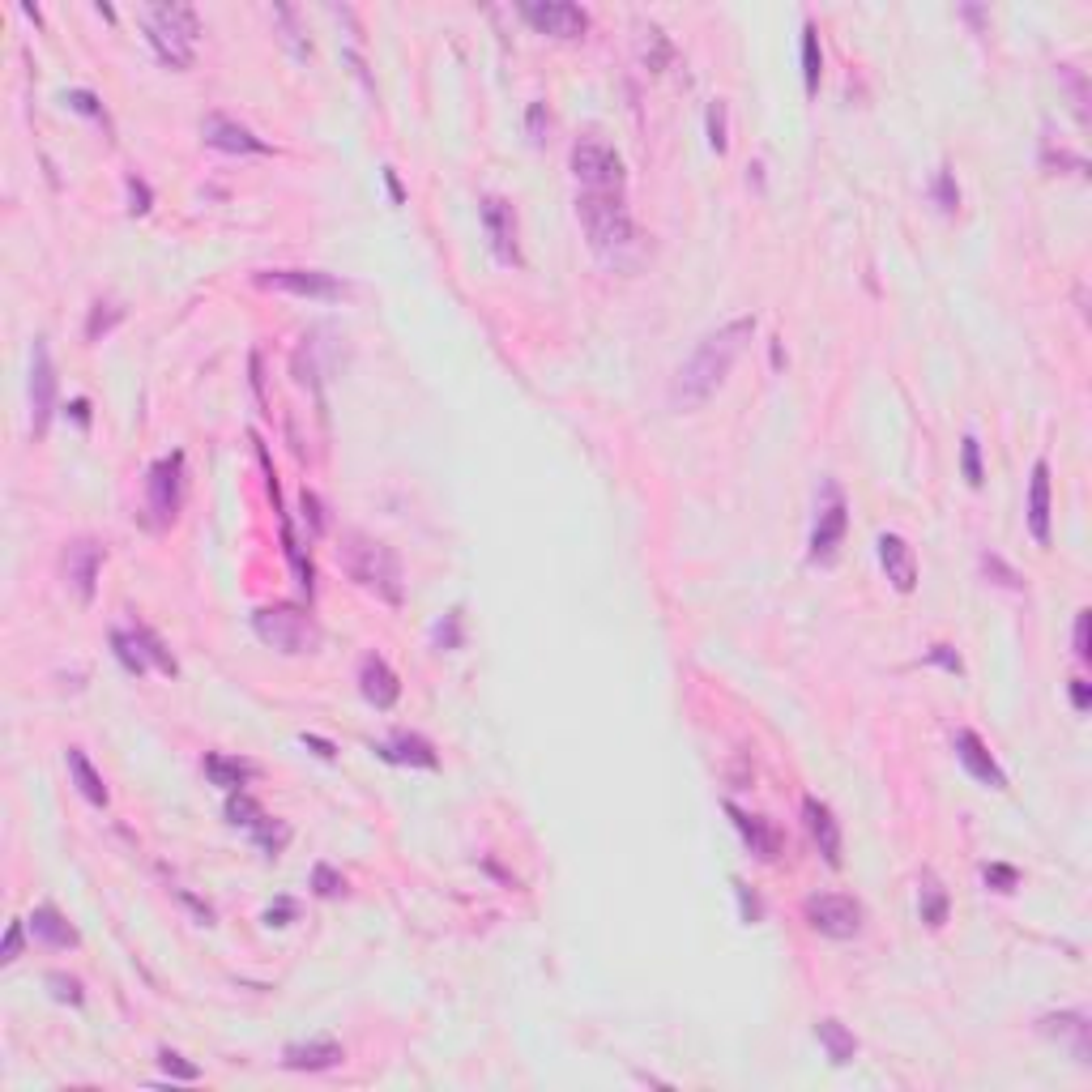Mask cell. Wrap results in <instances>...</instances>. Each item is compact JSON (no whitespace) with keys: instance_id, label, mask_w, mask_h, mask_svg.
Wrapping results in <instances>:
<instances>
[{"instance_id":"33","label":"cell","mask_w":1092,"mask_h":1092,"mask_svg":"<svg viewBox=\"0 0 1092 1092\" xmlns=\"http://www.w3.org/2000/svg\"><path fill=\"white\" fill-rule=\"evenodd\" d=\"M226 819H231L235 828H247V832H253L257 823L265 819V811H261V802L247 794V790H235V794H226Z\"/></svg>"},{"instance_id":"41","label":"cell","mask_w":1092,"mask_h":1092,"mask_svg":"<svg viewBox=\"0 0 1092 1092\" xmlns=\"http://www.w3.org/2000/svg\"><path fill=\"white\" fill-rule=\"evenodd\" d=\"M47 986H52V999H56V1003L82 1007V999H86L82 982H78V977H69V973H47Z\"/></svg>"},{"instance_id":"57","label":"cell","mask_w":1092,"mask_h":1092,"mask_svg":"<svg viewBox=\"0 0 1092 1092\" xmlns=\"http://www.w3.org/2000/svg\"><path fill=\"white\" fill-rule=\"evenodd\" d=\"M176 896H180V900H184V905H188V909H193V913L201 917V922H205V926H209V922H214V909H209V905H201V900H197V896H188L184 888H176Z\"/></svg>"},{"instance_id":"23","label":"cell","mask_w":1092,"mask_h":1092,"mask_svg":"<svg viewBox=\"0 0 1092 1092\" xmlns=\"http://www.w3.org/2000/svg\"><path fill=\"white\" fill-rule=\"evenodd\" d=\"M1028 533L1037 547H1050V462H1032L1028 478Z\"/></svg>"},{"instance_id":"39","label":"cell","mask_w":1092,"mask_h":1092,"mask_svg":"<svg viewBox=\"0 0 1092 1092\" xmlns=\"http://www.w3.org/2000/svg\"><path fill=\"white\" fill-rule=\"evenodd\" d=\"M982 572H986V577H990L994 585H1003V589H1024L1020 572H1015L1011 564H1003V560H999V555H994V551H986V555H982Z\"/></svg>"},{"instance_id":"11","label":"cell","mask_w":1092,"mask_h":1092,"mask_svg":"<svg viewBox=\"0 0 1092 1092\" xmlns=\"http://www.w3.org/2000/svg\"><path fill=\"white\" fill-rule=\"evenodd\" d=\"M521 17L538 34H551V39H581L589 30V13L572 5V0H525Z\"/></svg>"},{"instance_id":"54","label":"cell","mask_w":1092,"mask_h":1092,"mask_svg":"<svg viewBox=\"0 0 1092 1092\" xmlns=\"http://www.w3.org/2000/svg\"><path fill=\"white\" fill-rule=\"evenodd\" d=\"M1071 704H1076V713H1088V704H1092V683L1088 679H1071Z\"/></svg>"},{"instance_id":"52","label":"cell","mask_w":1092,"mask_h":1092,"mask_svg":"<svg viewBox=\"0 0 1092 1092\" xmlns=\"http://www.w3.org/2000/svg\"><path fill=\"white\" fill-rule=\"evenodd\" d=\"M1088 623H1092V610H1076V658L1088 662L1092 649H1088Z\"/></svg>"},{"instance_id":"46","label":"cell","mask_w":1092,"mask_h":1092,"mask_svg":"<svg viewBox=\"0 0 1092 1092\" xmlns=\"http://www.w3.org/2000/svg\"><path fill=\"white\" fill-rule=\"evenodd\" d=\"M274 17H278V22L286 26V34H282V39L291 43V52L299 56V61H308V56H312V43H303V39H299V30H295V9L278 5V9H274Z\"/></svg>"},{"instance_id":"27","label":"cell","mask_w":1092,"mask_h":1092,"mask_svg":"<svg viewBox=\"0 0 1092 1092\" xmlns=\"http://www.w3.org/2000/svg\"><path fill=\"white\" fill-rule=\"evenodd\" d=\"M1088 1015L1084 1011H1059V1015H1041V1032L1046 1037H1071V1046H1076V1059L1088 1067Z\"/></svg>"},{"instance_id":"1","label":"cell","mask_w":1092,"mask_h":1092,"mask_svg":"<svg viewBox=\"0 0 1092 1092\" xmlns=\"http://www.w3.org/2000/svg\"><path fill=\"white\" fill-rule=\"evenodd\" d=\"M752 333H756V316H738L730 324H721V329L704 333L696 341V351L679 363L675 380H670V406L675 410H700L704 401L725 385V376H730L738 355L747 351Z\"/></svg>"},{"instance_id":"28","label":"cell","mask_w":1092,"mask_h":1092,"mask_svg":"<svg viewBox=\"0 0 1092 1092\" xmlns=\"http://www.w3.org/2000/svg\"><path fill=\"white\" fill-rule=\"evenodd\" d=\"M815 1041L823 1046V1054H828L832 1067L854 1063V1054H858V1037L840 1020H832V1015H823V1020L815 1024Z\"/></svg>"},{"instance_id":"2","label":"cell","mask_w":1092,"mask_h":1092,"mask_svg":"<svg viewBox=\"0 0 1092 1092\" xmlns=\"http://www.w3.org/2000/svg\"><path fill=\"white\" fill-rule=\"evenodd\" d=\"M337 560H341L346 577H351L359 589L376 593V598H380V602H389V606H401L406 581H401V564H397L393 547H385V542L368 538V533L351 529L346 538H341V547H337Z\"/></svg>"},{"instance_id":"51","label":"cell","mask_w":1092,"mask_h":1092,"mask_svg":"<svg viewBox=\"0 0 1092 1092\" xmlns=\"http://www.w3.org/2000/svg\"><path fill=\"white\" fill-rule=\"evenodd\" d=\"M22 922H9V930H5V944H0V965H13L17 956H22Z\"/></svg>"},{"instance_id":"60","label":"cell","mask_w":1092,"mask_h":1092,"mask_svg":"<svg viewBox=\"0 0 1092 1092\" xmlns=\"http://www.w3.org/2000/svg\"><path fill=\"white\" fill-rule=\"evenodd\" d=\"M769 355H773V368H781V341L773 337V346H769Z\"/></svg>"},{"instance_id":"6","label":"cell","mask_w":1092,"mask_h":1092,"mask_svg":"<svg viewBox=\"0 0 1092 1092\" xmlns=\"http://www.w3.org/2000/svg\"><path fill=\"white\" fill-rule=\"evenodd\" d=\"M572 176H577L581 193H623L627 188V167L619 159L615 145H606L598 132H585V137L572 145Z\"/></svg>"},{"instance_id":"15","label":"cell","mask_w":1092,"mask_h":1092,"mask_svg":"<svg viewBox=\"0 0 1092 1092\" xmlns=\"http://www.w3.org/2000/svg\"><path fill=\"white\" fill-rule=\"evenodd\" d=\"M201 137H205V145L222 150V155H274V145L265 141V137H257L253 128L231 120V116H218V111H214V116H205Z\"/></svg>"},{"instance_id":"38","label":"cell","mask_w":1092,"mask_h":1092,"mask_svg":"<svg viewBox=\"0 0 1092 1092\" xmlns=\"http://www.w3.org/2000/svg\"><path fill=\"white\" fill-rule=\"evenodd\" d=\"M982 879H986L990 892H1015V888H1020V871L1007 867V862H986Z\"/></svg>"},{"instance_id":"25","label":"cell","mask_w":1092,"mask_h":1092,"mask_svg":"<svg viewBox=\"0 0 1092 1092\" xmlns=\"http://www.w3.org/2000/svg\"><path fill=\"white\" fill-rule=\"evenodd\" d=\"M201 769H205V777L214 781V785H222L226 794L243 790V785H247V781H253V777L261 773L253 760H239V756H218V752H205Z\"/></svg>"},{"instance_id":"59","label":"cell","mask_w":1092,"mask_h":1092,"mask_svg":"<svg viewBox=\"0 0 1092 1092\" xmlns=\"http://www.w3.org/2000/svg\"><path fill=\"white\" fill-rule=\"evenodd\" d=\"M385 184H389V197H393V205L406 201V193H401V180H397V171H393V167H385Z\"/></svg>"},{"instance_id":"7","label":"cell","mask_w":1092,"mask_h":1092,"mask_svg":"<svg viewBox=\"0 0 1092 1092\" xmlns=\"http://www.w3.org/2000/svg\"><path fill=\"white\" fill-rule=\"evenodd\" d=\"M850 529V508H846V495L832 478L819 483V495H815V521H811V542H807V560L811 564H832L836 560V547L846 538Z\"/></svg>"},{"instance_id":"55","label":"cell","mask_w":1092,"mask_h":1092,"mask_svg":"<svg viewBox=\"0 0 1092 1092\" xmlns=\"http://www.w3.org/2000/svg\"><path fill=\"white\" fill-rule=\"evenodd\" d=\"M65 414H69V418H73V423H78L82 431L90 427V401H86V397H73L69 406H65Z\"/></svg>"},{"instance_id":"17","label":"cell","mask_w":1092,"mask_h":1092,"mask_svg":"<svg viewBox=\"0 0 1092 1092\" xmlns=\"http://www.w3.org/2000/svg\"><path fill=\"white\" fill-rule=\"evenodd\" d=\"M359 692H363V700H368L372 708L385 713V708H393L401 700V679H397V670L380 658V654H368V658L359 662Z\"/></svg>"},{"instance_id":"8","label":"cell","mask_w":1092,"mask_h":1092,"mask_svg":"<svg viewBox=\"0 0 1092 1092\" xmlns=\"http://www.w3.org/2000/svg\"><path fill=\"white\" fill-rule=\"evenodd\" d=\"M184 504V453L159 457L145 474V508H150V525L167 529L180 516Z\"/></svg>"},{"instance_id":"3","label":"cell","mask_w":1092,"mask_h":1092,"mask_svg":"<svg viewBox=\"0 0 1092 1092\" xmlns=\"http://www.w3.org/2000/svg\"><path fill=\"white\" fill-rule=\"evenodd\" d=\"M577 218L585 226L589 247L602 261H615L636 243V226H631V209H627L623 193H581Z\"/></svg>"},{"instance_id":"19","label":"cell","mask_w":1092,"mask_h":1092,"mask_svg":"<svg viewBox=\"0 0 1092 1092\" xmlns=\"http://www.w3.org/2000/svg\"><path fill=\"white\" fill-rule=\"evenodd\" d=\"M372 752L380 760H389V764H401V769H439L435 747L423 734H414V730H393L389 738H380Z\"/></svg>"},{"instance_id":"50","label":"cell","mask_w":1092,"mask_h":1092,"mask_svg":"<svg viewBox=\"0 0 1092 1092\" xmlns=\"http://www.w3.org/2000/svg\"><path fill=\"white\" fill-rule=\"evenodd\" d=\"M734 896H738V913H742V922H760V917H764V905H760V896L742 884V879H734Z\"/></svg>"},{"instance_id":"13","label":"cell","mask_w":1092,"mask_h":1092,"mask_svg":"<svg viewBox=\"0 0 1092 1092\" xmlns=\"http://www.w3.org/2000/svg\"><path fill=\"white\" fill-rule=\"evenodd\" d=\"M478 214H483V226H487V239H491L495 261H500V265H521V243H516V209L504 197H483Z\"/></svg>"},{"instance_id":"36","label":"cell","mask_w":1092,"mask_h":1092,"mask_svg":"<svg viewBox=\"0 0 1092 1092\" xmlns=\"http://www.w3.org/2000/svg\"><path fill=\"white\" fill-rule=\"evenodd\" d=\"M961 474H965V483H969V487H982V483H986L982 444H977V435H965V439H961Z\"/></svg>"},{"instance_id":"4","label":"cell","mask_w":1092,"mask_h":1092,"mask_svg":"<svg viewBox=\"0 0 1092 1092\" xmlns=\"http://www.w3.org/2000/svg\"><path fill=\"white\" fill-rule=\"evenodd\" d=\"M141 30L150 47L159 52V61L171 69H188L193 65V52L201 39V17L193 5H145L141 9Z\"/></svg>"},{"instance_id":"21","label":"cell","mask_w":1092,"mask_h":1092,"mask_svg":"<svg viewBox=\"0 0 1092 1092\" xmlns=\"http://www.w3.org/2000/svg\"><path fill=\"white\" fill-rule=\"evenodd\" d=\"M879 564H884L888 581L896 593H913L917 589V560H913V547L900 538V533H879Z\"/></svg>"},{"instance_id":"56","label":"cell","mask_w":1092,"mask_h":1092,"mask_svg":"<svg viewBox=\"0 0 1092 1092\" xmlns=\"http://www.w3.org/2000/svg\"><path fill=\"white\" fill-rule=\"evenodd\" d=\"M303 512L312 516V533H324V512H320L316 491H303Z\"/></svg>"},{"instance_id":"5","label":"cell","mask_w":1092,"mask_h":1092,"mask_svg":"<svg viewBox=\"0 0 1092 1092\" xmlns=\"http://www.w3.org/2000/svg\"><path fill=\"white\" fill-rule=\"evenodd\" d=\"M253 627H257V636L265 644H274L278 654H312V649L320 644V627L316 619L308 615L303 606L295 602H274V606H261L257 615H253Z\"/></svg>"},{"instance_id":"47","label":"cell","mask_w":1092,"mask_h":1092,"mask_svg":"<svg viewBox=\"0 0 1092 1092\" xmlns=\"http://www.w3.org/2000/svg\"><path fill=\"white\" fill-rule=\"evenodd\" d=\"M65 103H69L73 111H82V116H90V120H103V124H107V111H103V103L94 99L90 90H69V94H65Z\"/></svg>"},{"instance_id":"26","label":"cell","mask_w":1092,"mask_h":1092,"mask_svg":"<svg viewBox=\"0 0 1092 1092\" xmlns=\"http://www.w3.org/2000/svg\"><path fill=\"white\" fill-rule=\"evenodd\" d=\"M65 764H69V777H73V785H78V794L86 798V802H94V807H107V785H103V777H99V769H94L90 764V756L82 752V747H69L65 752Z\"/></svg>"},{"instance_id":"29","label":"cell","mask_w":1092,"mask_h":1092,"mask_svg":"<svg viewBox=\"0 0 1092 1092\" xmlns=\"http://www.w3.org/2000/svg\"><path fill=\"white\" fill-rule=\"evenodd\" d=\"M111 654H116V662L128 670V675H137V679L145 675L150 666H155V662H150V649H145L137 627H116V631H111Z\"/></svg>"},{"instance_id":"9","label":"cell","mask_w":1092,"mask_h":1092,"mask_svg":"<svg viewBox=\"0 0 1092 1092\" xmlns=\"http://www.w3.org/2000/svg\"><path fill=\"white\" fill-rule=\"evenodd\" d=\"M802 917H807V926L819 930L823 938H858L862 934V922H867V913H862V905L854 896L846 892H815L802 900Z\"/></svg>"},{"instance_id":"42","label":"cell","mask_w":1092,"mask_h":1092,"mask_svg":"<svg viewBox=\"0 0 1092 1092\" xmlns=\"http://www.w3.org/2000/svg\"><path fill=\"white\" fill-rule=\"evenodd\" d=\"M704 124H708V145L717 150V155H725V145H730V137H725V103L713 99L704 111Z\"/></svg>"},{"instance_id":"58","label":"cell","mask_w":1092,"mask_h":1092,"mask_svg":"<svg viewBox=\"0 0 1092 1092\" xmlns=\"http://www.w3.org/2000/svg\"><path fill=\"white\" fill-rule=\"evenodd\" d=\"M299 742H303V747H312L320 760H337V747H333V742H324V738H316V734H303Z\"/></svg>"},{"instance_id":"14","label":"cell","mask_w":1092,"mask_h":1092,"mask_svg":"<svg viewBox=\"0 0 1092 1092\" xmlns=\"http://www.w3.org/2000/svg\"><path fill=\"white\" fill-rule=\"evenodd\" d=\"M107 560V547L94 538H78L65 547V581L78 593L82 602H94V589H99V568Z\"/></svg>"},{"instance_id":"40","label":"cell","mask_w":1092,"mask_h":1092,"mask_svg":"<svg viewBox=\"0 0 1092 1092\" xmlns=\"http://www.w3.org/2000/svg\"><path fill=\"white\" fill-rule=\"evenodd\" d=\"M159 1063H163V1071L171 1080H184V1084H193V1080H201V1067L197 1063H188L184 1054H176V1050H159Z\"/></svg>"},{"instance_id":"10","label":"cell","mask_w":1092,"mask_h":1092,"mask_svg":"<svg viewBox=\"0 0 1092 1092\" xmlns=\"http://www.w3.org/2000/svg\"><path fill=\"white\" fill-rule=\"evenodd\" d=\"M257 286L282 291V295H299V299H320V303H333L346 295V282L324 274V270H261Z\"/></svg>"},{"instance_id":"16","label":"cell","mask_w":1092,"mask_h":1092,"mask_svg":"<svg viewBox=\"0 0 1092 1092\" xmlns=\"http://www.w3.org/2000/svg\"><path fill=\"white\" fill-rule=\"evenodd\" d=\"M952 752H956V760L965 764V773L973 781H982L986 790H1007V773L999 769V760L990 756V747L977 738L973 730H956L952 734Z\"/></svg>"},{"instance_id":"34","label":"cell","mask_w":1092,"mask_h":1092,"mask_svg":"<svg viewBox=\"0 0 1092 1092\" xmlns=\"http://www.w3.org/2000/svg\"><path fill=\"white\" fill-rule=\"evenodd\" d=\"M930 197H934V205H938V214H956V209H961V184H956V171L952 167H938L934 171V184H930Z\"/></svg>"},{"instance_id":"44","label":"cell","mask_w":1092,"mask_h":1092,"mask_svg":"<svg viewBox=\"0 0 1092 1092\" xmlns=\"http://www.w3.org/2000/svg\"><path fill=\"white\" fill-rule=\"evenodd\" d=\"M137 631H141V640H145V649H150V662H155L163 675H176L180 666H176V658H171V649L163 644V636H155V631H150L145 623H137Z\"/></svg>"},{"instance_id":"20","label":"cell","mask_w":1092,"mask_h":1092,"mask_svg":"<svg viewBox=\"0 0 1092 1092\" xmlns=\"http://www.w3.org/2000/svg\"><path fill=\"white\" fill-rule=\"evenodd\" d=\"M725 811H730L734 828H738V836H742V846L752 850L760 862H777V858H781V832H777V823H773V819L742 811V807H734V802H725Z\"/></svg>"},{"instance_id":"12","label":"cell","mask_w":1092,"mask_h":1092,"mask_svg":"<svg viewBox=\"0 0 1092 1092\" xmlns=\"http://www.w3.org/2000/svg\"><path fill=\"white\" fill-rule=\"evenodd\" d=\"M56 414V368H52V351L43 337H34L30 351V431L34 439H43Z\"/></svg>"},{"instance_id":"48","label":"cell","mask_w":1092,"mask_h":1092,"mask_svg":"<svg viewBox=\"0 0 1092 1092\" xmlns=\"http://www.w3.org/2000/svg\"><path fill=\"white\" fill-rule=\"evenodd\" d=\"M926 662L938 666V670H948V675H965V662H961V654H956L952 644H930L926 649Z\"/></svg>"},{"instance_id":"53","label":"cell","mask_w":1092,"mask_h":1092,"mask_svg":"<svg viewBox=\"0 0 1092 1092\" xmlns=\"http://www.w3.org/2000/svg\"><path fill=\"white\" fill-rule=\"evenodd\" d=\"M291 917H295V900H278V905L265 909V926H291Z\"/></svg>"},{"instance_id":"49","label":"cell","mask_w":1092,"mask_h":1092,"mask_svg":"<svg viewBox=\"0 0 1092 1092\" xmlns=\"http://www.w3.org/2000/svg\"><path fill=\"white\" fill-rule=\"evenodd\" d=\"M124 188H128V209H132V214H150V205H155V193H150V184H145L141 176H128Z\"/></svg>"},{"instance_id":"32","label":"cell","mask_w":1092,"mask_h":1092,"mask_svg":"<svg viewBox=\"0 0 1092 1092\" xmlns=\"http://www.w3.org/2000/svg\"><path fill=\"white\" fill-rule=\"evenodd\" d=\"M819 73H823L819 30H815V22H807V26H802V82H807V94L819 90Z\"/></svg>"},{"instance_id":"22","label":"cell","mask_w":1092,"mask_h":1092,"mask_svg":"<svg viewBox=\"0 0 1092 1092\" xmlns=\"http://www.w3.org/2000/svg\"><path fill=\"white\" fill-rule=\"evenodd\" d=\"M341 1059H346V1050H341L333 1037L291 1041L282 1050V1067L286 1071H333V1067H341Z\"/></svg>"},{"instance_id":"31","label":"cell","mask_w":1092,"mask_h":1092,"mask_svg":"<svg viewBox=\"0 0 1092 1092\" xmlns=\"http://www.w3.org/2000/svg\"><path fill=\"white\" fill-rule=\"evenodd\" d=\"M247 836L257 840L265 858H278L286 846H291V823H286V819H274V815H265Z\"/></svg>"},{"instance_id":"37","label":"cell","mask_w":1092,"mask_h":1092,"mask_svg":"<svg viewBox=\"0 0 1092 1092\" xmlns=\"http://www.w3.org/2000/svg\"><path fill=\"white\" fill-rule=\"evenodd\" d=\"M431 640H435V649H462V606H453L444 619H439L435 627H431Z\"/></svg>"},{"instance_id":"45","label":"cell","mask_w":1092,"mask_h":1092,"mask_svg":"<svg viewBox=\"0 0 1092 1092\" xmlns=\"http://www.w3.org/2000/svg\"><path fill=\"white\" fill-rule=\"evenodd\" d=\"M312 892L324 896V900H333V896L346 892V879H341V875L329 867V862H320V867L312 871Z\"/></svg>"},{"instance_id":"30","label":"cell","mask_w":1092,"mask_h":1092,"mask_svg":"<svg viewBox=\"0 0 1092 1092\" xmlns=\"http://www.w3.org/2000/svg\"><path fill=\"white\" fill-rule=\"evenodd\" d=\"M948 909H952L948 888L926 871V875H922V888H917V913H922V922H926L930 930H938V926L948 922Z\"/></svg>"},{"instance_id":"43","label":"cell","mask_w":1092,"mask_h":1092,"mask_svg":"<svg viewBox=\"0 0 1092 1092\" xmlns=\"http://www.w3.org/2000/svg\"><path fill=\"white\" fill-rule=\"evenodd\" d=\"M525 132H529V145H547V132H551V111H547V103L538 99V103H529V111H525Z\"/></svg>"},{"instance_id":"35","label":"cell","mask_w":1092,"mask_h":1092,"mask_svg":"<svg viewBox=\"0 0 1092 1092\" xmlns=\"http://www.w3.org/2000/svg\"><path fill=\"white\" fill-rule=\"evenodd\" d=\"M120 320H124V308H120V303H103V299H99V303H94V308H90L86 337H90V341H103L111 329H116Z\"/></svg>"},{"instance_id":"18","label":"cell","mask_w":1092,"mask_h":1092,"mask_svg":"<svg viewBox=\"0 0 1092 1092\" xmlns=\"http://www.w3.org/2000/svg\"><path fill=\"white\" fill-rule=\"evenodd\" d=\"M802 823H807V832L815 840L819 858L836 871L840 867V823H836L832 807H828V802H819L815 794H807V798H802Z\"/></svg>"},{"instance_id":"24","label":"cell","mask_w":1092,"mask_h":1092,"mask_svg":"<svg viewBox=\"0 0 1092 1092\" xmlns=\"http://www.w3.org/2000/svg\"><path fill=\"white\" fill-rule=\"evenodd\" d=\"M26 922H30V934L39 938V944H47V948H78L82 944L78 926H73L56 905H39V909L26 917Z\"/></svg>"}]
</instances>
